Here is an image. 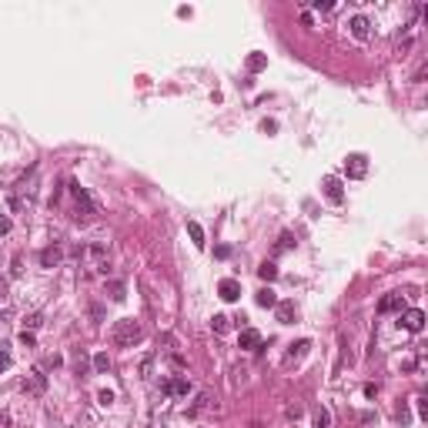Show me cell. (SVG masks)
<instances>
[{"mask_svg": "<svg viewBox=\"0 0 428 428\" xmlns=\"http://www.w3.org/2000/svg\"><path fill=\"white\" fill-rule=\"evenodd\" d=\"M111 341L117 348H130V345H138V341H144V328H141V321H134V318H121V321H114V328H111Z\"/></svg>", "mask_w": 428, "mask_h": 428, "instance_id": "6da1fadb", "label": "cell"}, {"mask_svg": "<svg viewBox=\"0 0 428 428\" xmlns=\"http://www.w3.org/2000/svg\"><path fill=\"white\" fill-rule=\"evenodd\" d=\"M71 194H74V221L77 224H90V221H97V204L90 201V194L84 191L77 181H71Z\"/></svg>", "mask_w": 428, "mask_h": 428, "instance_id": "7a4b0ae2", "label": "cell"}, {"mask_svg": "<svg viewBox=\"0 0 428 428\" xmlns=\"http://www.w3.org/2000/svg\"><path fill=\"white\" fill-rule=\"evenodd\" d=\"M398 324H402L405 332H412V335H418L421 328H425V311L421 308H408L402 318H398Z\"/></svg>", "mask_w": 428, "mask_h": 428, "instance_id": "3957f363", "label": "cell"}, {"mask_svg": "<svg viewBox=\"0 0 428 428\" xmlns=\"http://www.w3.org/2000/svg\"><path fill=\"white\" fill-rule=\"evenodd\" d=\"M348 30H351V37H355V41H368V37H372V20H368V17H361V14H355L351 20H348Z\"/></svg>", "mask_w": 428, "mask_h": 428, "instance_id": "277c9868", "label": "cell"}, {"mask_svg": "<svg viewBox=\"0 0 428 428\" xmlns=\"http://www.w3.org/2000/svg\"><path fill=\"white\" fill-rule=\"evenodd\" d=\"M44 388H47V375H44L41 368H34V372L24 378V391L27 395H44Z\"/></svg>", "mask_w": 428, "mask_h": 428, "instance_id": "5b68a950", "label": "cell"}, {"mask_svg": "<svg viewBox=\"0 0 428 428\" xmlns=\"http://www.w3.org/2000/svg\"><path fill=\"white\" fill-rule=\"evenodd\" d=\"M161 391H164V395H174V398H184L187 391H191V381H187L184 375H178V378L164 381V385H161Z\"/></svg>", "mask_w": 428, "mask_h": 428, "instance_id": "8992f818", "label": "cell"}, {"mask_svg": "<svg viewBox=\"0 0 428 428\" xmlns=\"http://www.w3.org/2000/svg\"><path fill=\"white\" fill-rule=\"evenodd\" d=\"M365 171H368L365 154H351V157L345 161V174H348V178H365Z\"/></svg>", "mask_w": 428, "mask_h": 428, "instance_id": "52a82bcc", "label": "cell"}, {"mask_svg": "<svg viewBox=\"0 0 428 428\" xmlns=\"http://www.w3.org/2000/svg\"><path fill=\"white\" fill-rule=\"evenodd\" d=\"M324 197L332 204H345V187L338 178H324Z\"/></svg>", "mask_w": 428, "mask_h": 428, "instance_id": "ba28073f", "label": "cell"}, {"mask_svg": "<svg viewBox=\"0 0 428 428\" xmlns=\"http://www.w3.org/2000/svg\"><path fill=\"white\" fill-rule=\"evenodd\" d=\"M405 298L398 294V291H391V294H385V298L378 301V315H391V311H402Z\"/></svg>", "mask_w": 428, "mask_h": 428, "instance_id": "9c48e42d", "label": "cell"}, {"mask_svg": "<svg viewBox=\"0 0 428 428\" xmlns=\"http://www.w3.org/2000/svg\"><path fill=\"white\" fill-rule=\"evenodd\" d=\"M218 294L224 301H238V298H241V284H238L235 278H224V281L218 284Z\"/></svg>", "mask_w": 428, "mask_h": 428, "instance_id": "30bf717a", "label": "cell"}, {"mask_svg": "<svg viewBox=\"0 0 428 428\" xmlns=\"http://www.w3.org/2000/svg\"><path fill=\"white\" fill-rule=\"evenodd\" d=\"M308 348H311V341H308V338H301L298 345H291V351L284 355V368H291L294 361H301V358L308 355Z\"/></svg>", "mask_w": 428, "mask_h": 428, "instance_id": "8fae6325", "label": "cell"}, {"mask_svg": "<svg viewBox=\"0 0 428 428\" xmlns=\"http://www.w3.org/2000/svg\"><path fill=\"white\" fill-rule=\"evenodd\" d=\"M60 261H64V251L57 248V244H50V248L41 251V268H57Z\"/></svg>", "mask_w": 428, "mask_h": 428, "instance_id": "7c38bea8", "label": "cell"}, {"mask_svg": "<svg viewBox=\"0 0 428 428\" xmlns=\"http://www.w3.org/2000/svg\"><path fill=\"white\" fill-rule=\"evenodd\" d=\"M261 345V335L254 332V328H244L241 335H238V348H244V351H251V348Z\"/></svg>", "mask_w": 428, "mask_h": 428, "instance_id": "4fadbf2b", "label": "cell"}, {"mask_svg": "<svg viewBox=\"0 0 428 428\" xmlns=\"http://www.w3.org/2000/svg\"><path fill=\"white\" fill-rule=\"evenodd\" d=\"M275 315H278V321H281V324H291V321H294V305H291V301H278V305H275Z\"/></svg>", "mask_w": 428, "mask_h": 428, "instance_id": "5bb4252c", "label": "cell"}, {"mask_svg": "<svg viewBox=\"0 0 428 428\" xmlns=\"http://www.w3.org/2000/svg\"><path fill=\"white\" fill-rule=\"evenodd\" d=\"M204 408H211V391H201V395L194 398V405H191V408H187V415H191V418H194V415H201Z\"/></svg>", "mask_w": 428, "mask_h": 428, "instance_id": "9a60e30c", "label": "cell"}, {"mask_svg": "<svg viewBox=\"0 0 428 428\" xmlns=\"http://www.w3.org/2000/svg\"><path fill=\"white\" fill-rule=\"evenodd\" d=\"M258 278H261V281H268V284H271V281L278 278V265H275V261H261V268H258Z\"/></svg>", "mask_w": 428, "mask_h": 428, "instance_id": "2e32d148", "label": "cell"}, {"mask_svg": "<svg viewBox=\"0 0 428 428\" xmlns=\"http://www.w3.org/2000/svg\"><path fill=\"white\" fill-rule=\"evenodd\" d=\"M187 235H191L194 248H204V227L197 224V221H187Z\"/></svg>", "mask_w": 428, "mask_h": 428, "instance_id": "e0dca14e", "label": "cell"}, {"mask_svg": "<svg viewBox=\"0 0 428 428\" xmlns=\"http://www.w3.org/2000/svg\"><path fill=\"white\" fill-rule=\"evenodd\" d=\"M294 235H291V231H281V238H278V244H275V254H284V251H291L294 248Z\"/></svg>", "mask_w": 428, "mask_h": 428, "instance_id": "ac0fdd59", "label": "cell"}, {"mask_svg": "<svg viewBox=\"0 0 428 428\" xmlns=\"http://www.w3.org/2000/svg\"><path fill=\"white\" fill-rule=\"evenodd\" d=\"M124 281H107V294H111V301H124L127 294H124Z\"/></svg>", "mask_w": 428, "mask_h": 428, "instance_id": "d6986e66", "label": "cell"}, {"mask_svg": "<svg viewBox=\"0 0 428 428\" xmlns=\"http://www.w3.org/2000/svg\"><path fill=\"white\" fill-rule=\"evenodd\" d=\"M94 372L97 375L111 372V358H107V351H97V355H94Z\"/></svg>", "mask_w": 428, "mask_h": 428, "instance_id": "ffe728a7", "label": "cell"}, {"mask_svg": "<svg viewBox=\"0 0 428 428\" xmlns=\"http://www.w3.org/2000/svg\"><path fill=\"white\" fill-rule=\"evenodd\" d=\"M265 67H268V57H265V54H251V57H248V71H251V74L265 71Z\"/></svg>", "mask_w": 428, "mask_h": 428, "instance_id": "44dd1931", "label": "cell"}, {"mask_svg": "<svg viewBox=\"0 0 428 428\" xmlns=\"http://www.w3.org/2000/svg\"><path fill=\"white\" fill-rule=\"evenodd\" d=\"M258 305H261V308H275V305H278L275 291H271V288H261V291H258Z\"/></svg>", "mask_w": 428, "mask_h": 428, "instance_id": "7402d4cb", "label": "cell"}, {"mask_svg": "<svg viewBox=\"0 0 428 428\" xmlns=\"http://www.w3.org/2000/svg\"><path fill=\"white\" fill-rule=\"evenodd\" d=\"M315 428H332V412L328 408H315Z\"/></svg>", "mask_w": 428, "mask_h": 428, "instance_id": "603a6c76", "label": "cell"}, {"mask_svg": "<svg viewBox=\"0 0 428 428\" xmlns=\"http://www.w3.org/2000/svg\"><path fill=\"white\" fill-rule=\"evenodd\" d=\"M41 324H44V315H41V311H34V315L24 318V332H37Z\"/></svg>", "mask_w": 428, "mask_h": 428, "instance_id": "cb8c5ba5", "label": "cell"}, {"mask_svg": "<svg viewBox=\"0 0 428 428\" xmlns=\"http://www.w3.org/2000/svg\"><path fill=\"white\" fill-rule=\"evenodd\" d=\"M227 324H231V318H227V315H214V318H211V328H214L218 335L227 332Z\"/></svg>", "mask_w": 428, "mask_h": 428, "instance_id": "d4e9b609", "label": "cell"}, {"mask_svg": "<svg viewBox=\"0 0 428 428\" xmlns=\"http://www.w3.org/2000/svg\"><path fill=\"white\" fill-rule=\"evenodd\" d=\"M301 415H305V408H301V405H288V408H284V418H288V421H298Z\"/></svg>", "mask_w": 428, "mask_h": 428, "instance_id": "484cf974", "label": "cell"}, {"mask_svg": "<svg viewBox=\"0 0 428 428\" xmlns=\"http://www.w3.org/2000/svg\"><path fill=\"white\" fill-rule=\"evenodd\" d=\"M24 275V261H20V254H17L14 261H10V278H20Z\"/></svg>", "mask_w": 428, "mask_h": 428, "instance_id": "4316f807", "label": "cell"}, {"mask_svg": "<svg viewBox=\"0 0 428 428\" xmlns=\"http://www.w3.org/2000/svg\"><path fill=\"white\" fill-rule=\"evenodd\" d=\"M10 227H14V221H10L7 214H0V238H4V235H10Z\"/></svg>", "mask_w": 428, "mask_h": 428, "instance_id": "83f0119b", "label": "cell"}, {"mask_svg": "<svg viewBox=\"0 0 428 428\" xmlns=\"http://www.w3.org/2000/svg\"><path fill=\"white\" fill-rule=\"evenodd\" d=\"M315 10L318 14H328V10H335V4L332 0H315Z\"/></svg>", "mask_w": 428, "mask_h": 428, "instance_id": "f1b7e54d", "label": "cell"}, {"mask_svg": "<svg viewBox=\"0 0 428 428\" xmlns=\"http://www.w3.org/2000/svg\"><path fill=\"white\" fill-rule=\"evenodd\" d=\"M20 345H27V348H34V345H37V338H34V332H20Z\"/></svg>", "mask_w": 428, "mask_h": 428, "instance_id": "f546056e", "label": "cell"}, {"mask_svg": "<svg viewBox=\"0 0 428 428\" xmlns=\"http://www.w3.org/2000/svg\"><path fill=\"white\" fill-rule=\"evenodd\" d=\"M90 318H94V321H104V311H101V305H90Z\"/></svg>", "mask_w": 428, "mask_h": 428, "instance_id": "4dcf8cb0", "label": "cell"}, {"mask_svg": "<svg viewBox=\"0 0 428 428\" xmlns=\"http://www.w3.org/2000/svg\"><path fill=\"white\" fill-rule=\"evenodd\" d=\"M97 402H101V405H111V402H114V391H101V395H97Z\"/></svg>", "mask_w": 428, "mask_h": 428, "instance_id": "1f68e13d", "label": "cell"}, {"mask_svg": "<svg viewBox=\"0 0 428 428\" xmlns=\"http://www.w3.org/2000/svg\"><path fill=\"white\" fill-rule=\"evenodd\" d=\"M214 254H218V258H231V248H227V244H221V248H214Z\"/></svg>", "mask_w": 428, "mask_h": 428, "instance_id": "d6a6232c", "label": "cell"}, {"mask_svg": "<svg viewBox=\"0 0 428 428\" xmlns=\"http://www.w3.org/2000/svg\"><path fill=\"white\" fill-rule=\"evenodd\" d=\"M4 368H10V355H7V351H0V372H4Z\"/></svg>", "mask_w": 428, "mask_h": 428, "instance_id": "836d02e7", "label": "cell"}, {"mask_svg": "<svg viewBox=\"0 0 428 428\" xmlns=\"http://www.w3.org/2000/svg\"><path fill=\"white\" fill-rule=\"evenodd\" d=\"M60 361H64V358H60V355H50V358H47V368H57V365H60Z\"/></svg>", "mask_w": 428, "mask_h": 428, "instance_id": "e575fe53", "label": "cell"}, {"mask_svg": "<svg viewBox=\"0 0 428 428\" xmlns=\"http://www.w3.org/2000/svg\"><path fill=\"white\" fill-rule=\"evenodd\" d=\"M0 298H7V278L0 275Z\"/></svg>", "mask_w": 428, "mask_h": 428, "instance_id": "d590c367", "label": "cell"}, {"mask_svg": "<svg viewBox=\"0 0 428 428\" xmlns=\"http://www.w3.org/2000/svg\"><path fill=\"white\" fill-rule=\"evenodd\" d=\"M7 425H10V415H7V412H0V428H7Z\"/></svg>", "mask_w": 428, "mask_h": 428, "instance_id": "8d00e7d4", "label": "cell"}]
</instances>
